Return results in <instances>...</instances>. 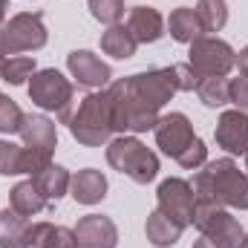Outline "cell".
<instances>
[{
  "label": "cell",
  "mask_w": 248,
  "mask_h": 248,
  "mask_svg": "<svg viewBox=\"0 0 248 248\" xmlns=\"http://www.w3.org/2000/svg\"><path fill=\"white\" fill-rule=\"evenodd\" d=\"M0 41L6 55H20V52H38L46 46L49 32L44 26V15L41 12H20L12 15L3 26H0Z\"/></svg>",
  "instance_id": "cell-7"
},
{
  "label": "cell",
  "mask_w": 248,
  "mask_h": 248,
  "mask_svg": "<svg viewBox=\"0 0 248 248\" xmlns=\"http://www.w3.org/2000/svg\"><path fill=\"white\" fill-rule=\"evenodd\" d=\"M49 248H78L75 231H72V228H63V225H55L52 240H49Z\"/></svg>",
  "instance_id": "cell-34"
},
{
  "label": "cell",
  "mask_w": 248,
  "mask_h": 248,
  "mask_svg": "<svg viewBox=\"0 0 248 248\" xmlns=\"http://www.w3.org/2000/svg\"><path fill=\"white\" fill-rule=\"evenodd\" d=\"M20 139H23V147L55 153V147H58V127H55V122L49 116L29 113L23 119V127H20Z\"/></svg>",
  "instance_id": "cell-16"
},
{
  "label": "cell",
  "mask_w": 248,
  "mask_h": 248,
  "mask_svg": "<svg viewBox=\"0 0 248 248\" xmlns=\"http://www.w3.org/2000/svg\"><path fill=\"white\" fill-rule=\"evenodd\" d=\"M193 248H217V246H214L208 237H202V240H196V243H193Z\"/></svg>",
  "instance_id": "cell-36"
},
{
  "label": "cell",
  "mask_w": 248,
  "mask_h": 248,
  "mask_svg": "<svg viewBox=\"0 0 248 248\" xmlns=\"http://www.w3.org/2000/svg\"><path fill=\"white\" fill-rule=\"evenodd\" d=\"M29 98L41 110L58 113V119L63 124H69V119H72V101H75V87H72V81L63 72H58V69H38L29 78Z\"/></svg>",
  "instance_id": "cell-5"
},
{
  "label": "cell",
  "mask_w": 248,
  "mask_h": 248,
  "mask_svg": "<svg viewBox=\"0 0 248 248\" xmlns=\"http://www.w3.org/2000/svg\"><path fill=\"white\" fill-rule=\"evenodd\" d=\"M9 208L17 211V214H23V217H35V214H41L44 208H49V202L44 199V193L38 190V185H35L32 179H26V182H17V185L12 187V193H9Z\"/></svg>",
  "instance_id": "cell-21"
},
{
  "label": "cell",
  "mask_w": 248,
  "mask_h": 248,
  "mask_svg": "<svg viewBox=\"0 0 248 248\" xmlns=\"http://www.w3.org/2000/svg\"><path fill=\"white\" fill-rule=\"evenodd\" d=\"M107 165L130 176L136 185H150L159 176V156L136 136H119L107 141Z\"/></svg>",
  "instance_id": "cell-3"
},
{
  "label": "cell",
  "mask_w": 248,
  "mask_h": 248,
  "mask_svg": "<svg viewBox=\"0 0 248 248\" xmlns=\"http://www.w3.org/2000/svg\"><path fill=\"white\" fill-rule=\"evenodd\" d=\"M26 228H29V217L12 208L0 211V248H23Z\"/></svg>",
  "instance_id": "cell-23"
},
{
  "label": "cell",
  "mask_w": 248,
  "mask_h": 248,
  "mask_svg": "<svg viewBox=\"0 0 248 248\" xmlns=\"http://www.w3.org/2000/svg\"><path fill=\"white\" fill-rule=\"evenodd\" d=\"M55 225L52 222H29L26 237H23V248H49Z\"/></svg>",
  "instance_id": "cell-30"
},
{
  "label": "cell",
  "mask_w": 248,
  "mask_h": 248,
  "mask_svg": "<svg viewBox=\"0 0 248 248\" xmlns=\"http://www.w3.org/2000/svg\"><path fill=\"white\" fill-rule=\"evenodd\" d=\"M173 75H176L179 93H190V90H196V84H199V75L190 69V63H173Z\"/></svg>",
  "instance_id": "cell-33"
},
{
  "label": "cell",
  "mask_w": 248,
  "mask_h": 248,
  "mask_svg": "<svg viewBox=\"0 0 248 248\" xmlns=\"http://www.w3.org/2000/svg\"><path fill=\"white\" fill-rule=\"evenodd\" d=\"M153 133H156V144H159L162 153L170 156V159H179L187 147H190V141L196 139L193 124H190V119H187L185 113H168V116H159V122H156V127H153Z\"/></svg>",
  "instance_id": "cell-11"
},
{
  "label": "cell",
  "mask_w": 248,
  "mask_h": 248,
  "mask_svg": "<svg viewBox=\"0 0 248 248\" xmlns=\"http://www.w3.org/2000/svg\"><path fill=\"white\" fill-rule=\"evenodd\" d=\"M69 193L78 205H98L107 196V176L95 168H84V170L72 173Z\"/></svg>",
  "instance_id": "cell-17"
},
{
  "label": "cell",
  "mask_w": 248,
  "mask_h": 248,
  "mask_svg": "<svg viewBox=\"0 0 248 248\" xmlns=\"http://www.w3.org/2000/svg\"><path fill=\"white\" fill-rule=\"evenodd\" d=\"M240 248H248V234L243 237V246H240Z\"/></svg>",
  "instance_id": "cell-39"
},
{
  "label": "cell",
  "mask_w": 248,
  "mask_h": 248,
  "mask_svg": "<svg viewBox=\"0 0 248 248\" xmlns=\"http://www.w3.org/2000/svg\"><path fill=\"white\" fill-rule=\"evenodd\" d=\"M176 162H179L185 170H199V168L208 162V147H205V141L196 136V139L190 141V147H187V150L179 156V159H176Z\"/></svg>",
  "instance_id": "cell-31"
},
{
  "label": "cell",
  "mask_w": 248,
  "mask_h": 248,
  "mask_svg": "<svg viewBox=\"0 0 248 248\" xmlns=\"http://www.w3.org/2000/svg\"><path fill=\"white\" fill-rule=\"evenodd\" d=\"M66 69H69V75L75 78V84H78V87H87V90H101V87H107L110 78H113L110 63H104L95 52H90V49H75V52H69V55H66Z\"/></svg>",
  "instance_id": "cell-12"
},
{
  "label": "cell",
  "mask_w": 248,
  "mask_h": 248,
  "mask_svg": "<svg viewBox=\"0 0 248 248\" xmlns=\"http://www.w3.org/2000/svg\"><path fill=\"white\" fill-rule=\"evenodd\" d=\"M35 72H38V69H35V58H29V55H15V58H6L0 78H3L6 84H12V87H20V84H26Z\"/></svg>",
  "instance_id": "cell-26"
},
{
  "label": "cell",
  "mask_w": 248,
  "mask_h": 248,
  "mask_svg": "<svg viewBox=\"0 0 248 248\" xmlns=\"http://www.w3.org/2000/svg\"><path fill=\"white\" fill-rule=\"evenodd\" d=\"M87 9L104 26H116L124 17V0H87Z\"/></svg>",
  "instance_id": "cell-28"
},
{
  "label": "cell",
  "mask_w": 248,
  "mask_h": 248,
  "mask_svg": "<svg viewBox=\"0 0 248 248\" xmlns=\"http://www.w3.org/2000/svg\"><path fill=\"white\" fill-rule=\"evenodd\" d=\"M107 95H110V116H113V130L116 133H147L159 122V113L144 107L124 84V78L107 84Z\"/></svg>",
  "instance_id": "cell-4"
},
{
  "label": "cell",
  "mask_w": 248,
  "mask_h": 248,
  "mask_svg": "<svg viewBox=\"0 0 248 248\" xmlns=\"http://www.w3.org/2000/svg\"><path fill=\"white\" fill-rule=\"evenodd\" d=\"M193 93H196L199 101H202L205 107H211V110L231 104V101H228V78H219V75H214V78H199V84H196Z\"/></svg>",
  "instance_id": "cell-24"
},
{
  "label": "cell",
  "mask_w": 248,
  "mask_h": 248,
  "mask_svg": "<svg viewBox=\"0 0 248 248\" xmlns=\"http://www.w3.org/2000/svg\"><path fill=\"white\" fill-rule=\"evenodd\" d=\"M156 196H159V211H162L168 219H173L179 228H187V225L193 222L196 196H193L190 182L179 179V176H170V179H165V182L159 185Z\"/></svg>",
  "instance_id": "cell-10"
},
{
  "label": "cell",
  "mask_w": 248,
  "mask_h": 248,
  "mask_svg": "<svg viewBox=\"0 0 248 248\" xmlns=\"http://www.w3.org/2000/svg\"><path fill=\"white\" fill-rule=\"evenodd\" d=\"M228 101L237 110L248 113V75H240V78H231L228 81Z\"/></svg>",
  "instance_id": "cell-32"
},
{
  "label": "cell",
  "mask_w": 248,
  "mask_h": 248,
  "mask_svg": "<svg viewBox=\"0 0 248 248\" xmlns=\"http://www.w3.org/2000/svg\"><path fill=\"white\" fill-rule=\"evenodd\" d=\"M23 119H26V113L9 95H3L0 98V133H20Z\"/></svg>",
  "instance_id": "cell-29"
},
{
  "label": "cell",
  "mask_w": 248,
  "mask_h": 248,
  "mask_svg": "<svg viewBox=\"0 0 248 248\" xmlns=\"http://www.w3.org/2000/svg\"><path fill=\"white\" fill-rule=\"evenodd\" d=\"M72 231H75L78 248H116L119 246V228L104 214H87V217H81Z\"/></svg>",
  "instance_id": "cell-13"
},
{
  "label": "cell",
  "mask_w": 248,
  "mask_h": 248,
  "mask_svg": "<svg viewBox=\"0 0 248 248\" xmlns=\"http://www.w3.org/2000/svg\"><path fill=\"white\" fill-rule=\"evenodd\" d=\"M29 179L38 185V190L44 193V199L52 205V202H58L61 196L69 193V179H72V173H69L66 168H61V165H46L41 173H35V176H29Z\"/></svg>",
  "instance_id": "cell-20"
},
{
  "label": "cell",
  "mask_w": 248,
  "mask_h": 248,
  "mask_svg": "<svg viewBox=\"0 0 248 248\" xmlns=\"http://www.w3.org/2000/svg\"><path fill=\"white\" fill-rule=\"evenodd\" d=\"M6 9H9V0H0V26L6 23Z\"/></svg>",
  "instance_id": "cell-37"
},
{
  "label": "cell",
  "mask_w": 248,
  "mask_h": 248,
  "mask_svg": "<svg viewBox=\"0 0 248 248\" xmlns=\"http://www.w3.org/2000/svg\"><path fill=\"white\" fill-rule=\"evenodd\" d=\"M217 144L231 153V156H246L248 153V113L243 110H225L214 130Z\"/></svg>",
  "instance_id": "cell-14"
},
{
  "label": "cell",
  "mask_w": 248,
  "mask_h": 248,
  "mask_svg": "<svg viewBox=\"0 0 248 248\" xmlns=\"http://www.w3.org/2000/svg\"><path fill=\"white\" fill-rule=\"evenodd\" d=\"M246 170H248V153H246ZM246 176H248V173H246Z\"/></svg>",
  "instance_id": "cell-40"
},
{
  "label": "cell",
  "mask_w": 248,
  "mask_h": 248,
  "mask_svg": "<svg viewBox=\"0 0 248 248\" xmlns=\"http://www.w3.org/2000/svg\"><path fill=\"white\" fill-rule=\"evenodd\" d=\"M136 38L130 35V29L122 26V23H116V26H107V32L101 35V52L104 55H110V58H116V61H127V58H133L136 55Z\"/></svg>",
  "instance_id": "cell-22"
},
{
  "label": "cell",
  "mask_w": 248,
  "mask_h": 248,
  "mask_svg": "<svg viewBox=\"0 0 248 248\" xmlns=\"http://www.w3.org/2000/svg\"><path fill=\"white\" fill-rule=\"evenodd\" d=\"M187 46H190L187 63L199 78H214V75L225 78L237 63V52L231 49V44L217 35H202Z\"/></svg>",
  "instance_id": "cell-8"
},
{
  "label": "cell",
  "mask_w": 248,
  "mask_h": 248,
  "mask_svg": "<svg viewBox=\"0 0 248 248\" xmlns=\"http://www.w3.org/2000/svg\"><path fill=\"white\" fill-rule=\"evenodd\" d=\"M165 23H168V32H170V38H173L176 44H193L196 38L205 35L202 23H199V17H196V9H187V6L173 9Z\"/></svg>",
  "instance_id": "cell-19"
},
{
  "label": "cell",
  "mask_w": 248,
  "mask_h": 248,
  "mask_svg": "<svg viewBox=\"0 0 248 248\" xmlns=\"http://www.w3.org/2000/svg\"><path fill=\"white\" fill-rule=\"evenodd\" d=\"M3 63H6V49H3V41H0V72H3Z\"/></svg>",
  "instance_id": "cell-38"
},
{
  "label": "cell",
  "mask_w": 248,
  "mask_h": 248,
  "mask_svg": "<svg viewBox=\"0 0 248 248\" xmlns=\"http://www.w3.org/2000/svg\"><path fill=\"white\" fill-rule=\"evenodd\" d=\"M127 90L150 110H162L176 93H179V84H176V75H173V66H162V69H144V72H136V75H127L124 78Z\"/></svg>",
  "instance_id": "cell-9"
},
{
  "label": "cell",
  "mask_w": 248,
  "mask_h": 248,
  "mask_svg": "<svg viewBox=\"0 0 248 248\" xmlns=\"http://www.w3.org/2000/svg\"><path fill=\"white\" fill-rule=\"evenodd\" d=\"M190 225H193L202 237H208L217 248H240L243 246V237H246L240 219H237L228 208H222V205H217V202H199V199H196L193 222H190Z\"/></svg>",
  "instance_id": "cell-6"
},
{
  "label": "cell",
  "mask_w": 248,
  "mask_h": 248,
  "mask_svg": "<svg viewBox=\"0 0 248 248\" xmlns=\"http://www.w3.org/2000/svg\"><path fill=\"white\" fill-rule=\"evenodd\" d=\"M69 133L84 147H101L113 139V116H110V95L107 90H93L69 119Z\"/></svg>",
  "instance_id": "cell-2"
},
{
  "label": "cell",
  "mask_w": 248,
  "mask_h": 248,
  "mask_svg": "<svg viewBox=\"0 0 248 248\" xmlns=\"http://www.w3.org/2000/svg\"><path fill=\"white\" fill-rule=\"evenodd\" d=\"M127 29L136 38V44H156V41H162L168 23H165L162 12L153 6H133L127 15Z\"/></svg>",
  "instance_id": "cell-15"
},
{
  "label": "cell",
  "mask_w": 248,
  "mask_h": 248,
  "mask_svg": "<svg viewBox=\"0 0 248 248\" xmlns=\"http://www.w3.org/2000/svg\"><path fill=\"white\" fill-rule=\"evenodd\" d=\"M0 98H3V93H0Z\"/></svg>",
  "instance_id": "cell-41"
},
{
  "label": "cell",
  "mask_w": 248,
  "mask_h": 248,
  "mask_svg": "<svg viewBox=\"0 0 248 248\" xmlns=\"http://www.w3.org/2000/svg\"><path fill=\"white\" fill-rule=\"evenodd\" d=\"M26 173L23 168V147L0 139V176H17Z\"/></svg>",
  "instance_id": "cell-27"
},
{
  "label": "cell",
  "mask_w": 248,
  "mask_h": 248,
  "mask_svg": "<svg viewBox=\"0 0 248 248\" xmlns=\"http://www.w3.org/2000/svg\"><path fill=\"white\" fill-rule=\"evenodd\" d=\"M190 187L199 202H217L222 208L248 211V176L237 168L234 159L205 162L202 170H196Z\"/></svg>",
  "instance_id": "cell-1"
},
{
  "label": "cell",
  "mask_w": 248,
  "mask_h": 248,
  "mask_svg": "<svg viewBox=\"0 0 248 248\" xmlns=\"http://www.w3.org/2000/svg\"><path fill=\"white\" fill-rule=\"evenodd\" d=\"M185 228H179L173 219H168L159 208L153 214H147V222H144V234H147V243L153 248H173L179 243Z\"/></svg>",
  "instance_id": "cell-18"
},
{
  "label": "cell",
  "mask_w": 248,
  "mask_h": 248,
  "mask_svg": "<svg viewBox=\"0 0 248 248\" xmlns=\"http://www.w3.org/2000/svg\"><path fill=\"white\" fill-rule=\"evenodd\" d=\"M196 17L205 32H222V26L228 23V3L225 0H199Z\"/></svg>",
  "instance_id": "cell-25"
},
{
  "label": "cell",
  "mask_w": 248,
  "mask_h": 248,
  "mask_svg": "<svg viewBox=\"0 0 248 248\" xmlns=\"http://www.w3.org/2000/svg\"><path fill=\"white\" fill-rule=\"evenodd\" d=\"M234 66H240V75H248V46L237 55V63Z\"/></svg>",
  "instance_id": "cell-35"
}]
</instances>
